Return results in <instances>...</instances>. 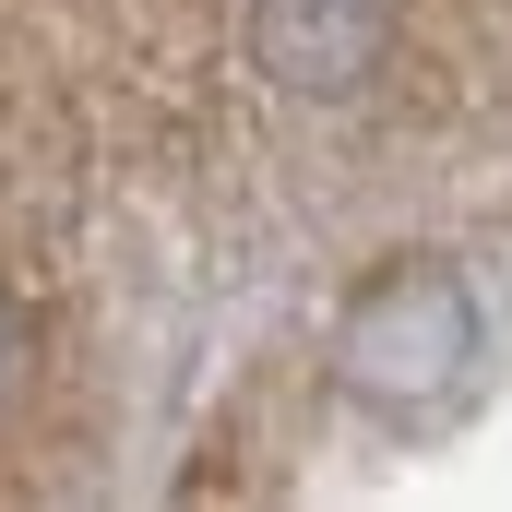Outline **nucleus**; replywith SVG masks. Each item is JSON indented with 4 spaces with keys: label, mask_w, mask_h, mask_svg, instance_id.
<instances>
[{
    "label": "nucleus",
    "mask_w": 512,
    "mask_h": 512,
    "mask_svg": "<svg viewBox=\"0 0 512 512\" xmlns=\"http://www.w3.org/2000/svg\"><path fill=\"white\" fill-rule=\"evenodd\" d=\"M393 48L382 0H262L251 12V60L286 84V96H358Z\"/></svg>",
    "instance_id": "2"
},
{
    "label": "nucleus",
    "mask_w": 512,
    "mask_h": 512,
    "mask_svg": "<svg viewBox=\"0 0 512 512\" xmlns=\"http://www.w3.org/2000/svg\"><path fill=\"white\" fill-rule=\"evenodd\" d=\"M334 382L358 393L370 417H441L453 393L477 382V298L453 262H393L346 298L334 322Z\"/></svg>",
    "instance_id": "1"
}]
</instances>
